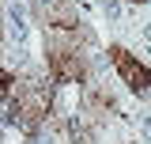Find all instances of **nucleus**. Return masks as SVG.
I'll use <instances>...</instances> for the list:
<instances>
[{"mask_svg": "<svg viewBox=\"0 0 151 144\" xmlns=\"http://www.w3.org/2000/svg\"><path fill=\"white\" fill-rule=\"evenodd\" d=\"M45 114H49V87L42 80H19L15 95H8V121L34 133L45 121Z\"/></svg>", "mask_w": 151, "mask_h": 144, "instance_id": "1", "label": "nucleus"}, {"mask_svg": "<svg viewBox=\"0 0 151 144\" xmlns=\"http://www.w3.org/2000/svg\"><path fill=\"white\" fill-rule=\"evenodd\" d=\"M45 68L53 84H83L87 80V61L68 38H49L45 42Z\"/></svg>", "mask_w": 151, "mask_h": 144, "instance_id": "2", "label": "nucleus"}, {"mask_svg": "<svg viewBox=\"0 0 151 144\" xmlns=\"http://www.w3.org/2000/svg\"><path fill=\"white\" fill-rule=\"evenodd\" d=\"M113 61V68H117V76L129 84L136 95H144V91H151V68L144 65V61H136V53H129L125 46H110L106 49Z\"/></svg>", "mask_w": 151, "mask_h": 144, "instance_id": "3", "label": "nucleus"}, {"mask_svg": "<svg viewBox=\"0 0 151 144\" xmlns=\"http://www.w3.org/2000/svg\"><path fill=\"white\" fill-rule=\"evenodd\" d=\"M42 19L53 31H79V12L72 8V0H45L42 4Z\"/></svg>", "mask_w": 151, "mask_h": 144, "instance_id": "4", "label": "nucleus"}, {"mask_svg": "<svg viewBox=\"0 0 151 144\" xmlns=\"http://www.w3.org/2000/svg\"><path fill=\"white\" fill-rule=\"evenodd\" d=\"M129 4H147V0H129Z\"/></svg>", "mask_w": 151, "mask_h": 144, "instance_id": "5", "label": "nucleus"}]
</instances>
